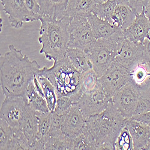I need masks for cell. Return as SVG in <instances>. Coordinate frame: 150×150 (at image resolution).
I'll return each instance as SVG.
<instances>
[{
	"label": "cell",
	"mask_w": 150,
	"mask_h": 150,
	"mask_svg": "<svg viewBox=\"0 0 150 150\" xmlns=\"http://www.w3.org/2000/svg\"><path fill=\"white\" fill-rule=\"evenodd\" d=\"M73 101L72 99L67 96H60L57 97V103L55 109L53 112L55 113L61 115H66L69 112Z\"/></svg>",
	"instance_id": "33"
},
{
	"label": "cell",
	"mask_w": 150,
	"mask_h": 150,
	"mask_svg": "<svg viewBox=\"0 0 150 150\" xmlns=\"http://www.w3.org/2000/svg\"><path fill=\"white\" fill-rule=\"evenodd\" d=\"M66 115H61L55 113L54 112H51V128L61 129L62 124L63 123Z\"/></svg>",
	"instance_id": "35"
},
{
	"label": "cell",
	"mask_w": 150,
	"mask_h": 150,
	"mask_svg": "<svg viewBox=\"0 0 150 150\" xmlns=\"http://www.w3.org/2000/svg\"><path fill=\"white\" fill-rule=\"evenodd\" d=\"M117 6L120 11L122 19L121 29L123 31L133 23L137 15L127 0H117Z\"/></svg>",
	"instance_id": "26"
},
{
	"label": "cell",
	"mask_w": 150,
	"mask_h": 150,
	"mask_svg": "<svg viewBox=\"0 0 150 150\" xmlns=\"http://www.w3.org/2000/svg\"><path fill=\"white\" fill-rule=\"evenodd\" d=\"M149 37H150V31H149Z\"/></svg>",
	"instance_id": "42"
},
{
	"label": "cell",
	"mask_w": 150,
	"mask_h": 150,
	"mask_svg": "<svg viewBox=\"0 0 150 150\" xmlns=\"http://www.w3.org/2000/svg\"><path fill=\"white\" fill-rule=\"evenodd\" d=\"M35 76L41 85L43 95L47 102L49 110L52 112L55 109L57 100L54 86L51 81L43 75L37 73Z\"/></svg>",
	"instance_id": "24"
},
{
	"label": "cell",
	"mask_w": 150,
	"mask_h": 150,
	"mask_svg": "<svg viewBox=\"0 0 150 150\" xmlns=\"http://www.w3.org/2000/svg\"><path fill=\"white\" fill-rule=\"evenodd\" d=\"M98 77L97 74L93 69L82 73L80 85L81 96L83 93L94 90L98 83Z\"/></svg>",
	"instance_id": "28"
},
{
	"label": "cell",
	"mask_w": 150,
	"mask_h": 150,
	"mask_svg": "<svg viewBox=\"0 0 150 150\" xmlns=\"http://www.w3.org/2000/svg\"><path fill=\"white\" fill-rule=\"evenodd\" d=\"M139 88L140 95L134 111L133 116L150 111V90L144 83L139 85Z\"/></svg>",
	"instance_id": "27"
},
{
	"label": "cell",
	"mask_w": 150,
	"mask_h": 150,
	"mask_svg": "<svg viewBox=\"0 0 150 150\" xmlns=\"http://www.w3.org/2000/svg\"><path fill=\"white\" fill-rule=\"evenodd\" d=\"M130 6L136 12V15L140 14L146 6L149 0H127Z\"/></svg>",
	"instance_id": "36"
},
{
	"label": "cell",
	"mask_w": 150,
	"mask_h": 150,
	"mask_svg": "<svg viewBox=\"0 0 150 150\" xmlns=\"http://www.w3.org/2000/svg\"><path fill=\"white\" fill-rule=\"evenodd\" d=\"M127 119L110 100L102 112L86 120L85 128L93 137L96 149L114 150L115 140Z\"/></svg>",
	"instance_id": "2"
},
{
	"label": "cell",
	"mask_w": 150,
	"mask_h": 150,
	"mask_svg": "<svg viewBox=\"0 0 150 150\" xmlns=\"http://www.w3.org/2000/svg\"><path fill=\"white\" fill-rule=\"evenodd\" d=\"M117 4V0H108L106 2L97 4L94 12L97 16L110 22L111 16Z\"/></svg>",
	"instance_id": "31"
},
{
	"label": "cell",
	"mask_w": 150,
	"mask_h": 150,
	"mask_svg": "<svg viewBox=\"0 0 150 150\" xmlns=\"http://www.w3.org/2000/svg\"><path fill=\"white\" fill-rule=\"evenodd\" d=\"M66 56L73 66L81 73L93 69L90 58L88 54L83 50L78 48L68 47Z\"/></svg>",
	"instance_id": "20"
},
{
	"label": "cell",
	"mask_w": 150,
	"mask_h": 150,
	"mask_svg": "<svg viewBox=\"0 0 150 150\" xmlns=\"http://www.w3.org/2000/svg\"><path fill=\"white\" fill-rule=\"evenodd\" d=\"M150 31V21L145 14V7L140 14L137 15L130 25L123 30L125 38L129 40L144 44Z\"/></svg>",
	"instance_id": "14"
},
{
	"label": "cell",
	"mask_w": 150,
	"mask_h": 150,
	"mask_svg": "<svg viewBox=\"0 0 150 150\" xmlns=\"http://www.w3.org/2000/svg\"><path fill=\"white\" fill-rule=\"evenodd\" d=\"M96 5L95 0H69L66 16H86L94 13Z\"/></svg>",
	"instance_id": "21"
},
{
	"label": "cell",
	"mask_w": 150,
	"mask_h": 150,
	"mask_svg": "<svg viewBox=\"0 0 150 150\" xmlns=\"http://www.w3.org/2000/svg\"><path fill=\"white\" fill-rule=\"evenodd\" d=\"M145 150H150V137H149V141L148 142V144H147V145L146 146Z\"/></svg>",
	"instance_id": "41"
},
{
	"label": "cell",
	"mask_w": 150,
	"mask_h": 150,
	"mask_svg": "<svg viewBox=\"0 0 150 150\" xmlns=\"http://www.w3.org/2000/svg\"><path fill=\"white\" fill-rule=\"evenodd\" d=\"M86 17L97 40L108 39L121 30L120 28L113 25L108 21L99 18L94 13H90Z\"/></svg>",
	"instance_id": "18"
},
{
	"label": "cell",
	"mask_w": 150,
	"mask_h": 150,
	"mask_svg": "<svg viewBox=\"0 0 150 150\" xmlns=\"http://www.w3.org/2000/svg\"><path fill=\"white\" fill-rule=\"evenodd\" d=\"M130 80V71L115 61L104 74L98 78V81L107 96L112 99L116 92Z\"/></svg>",
	"instance_id": "9"
},
{
	"label": "cell",
	"mask_w": 150,
	"mask_h": 150,
	"mask_svg": "<svg viewBox=\"0 0 150 150\" xmlns=\"http://www.w3.org/2000/svg\"><path fill=\"white\" fill-rule=\"evenodd\" d=\"M3 11L8 16V20L16 29L22 28L24 22H33L24 0H0Z\"/></svg>",
	"instance_id": "12"
},
{
	"label": "cell",
	"mask_w": 150,
	"mask_h": 150,
	"mask_svg": "<svg viewBox=\"0 0 150 150\" xmlns=\"http://www.w3.org/2000/svg\"><path fill=\"white\" fill-rule=\"evenodd\" d=\"M111 100L98 82L94 90L83 93L77 103L85 120H86L102 112Z\"/></svg>",
	"instance_id": "7"
},
{
	"label": "cell",
	"mask_w": 150,
	"mask_h": 150,
	"mask_svg": "<svg viewBox=\"0 0 150 150\" xmlns=\"http://www.w3.org/2000/svg\"><path fill=\"white\" fill-rule=\"evenodd\" d=\"M27 103L36 111L42 112H50L45 98L35 89L33 81L30 82L25 93Z\"/></svg>",
	"instance_id": "23"
},
{
	"label": "cell",
	"mask_w": 150,
	"mask_h": 150,
	"mask_svg": "<svg viewBox=\"0 0 150 150\" xmlns=\"http://www.w3.org/2000/svg\"><path fill=\"white\" fill-rule=\"evenodd\" d=\"M126 126L132 137L134 149H145L150 137V128L132 118L127 119Z\"/></svg>",
	"instance_id": "15"
},
{
	"label": "cell",
	"mask_w": 150,
	"mask_h": 150,
	"mask_svg": "<svg viewBox=\"0 0 150 150\" xmlns=\"http://www.w3.org/2000/svg\"><path fill=\"white\" fill-rule=\"evenodd\" d=\"M145 14L150 21V0H149L146 6L145 7Z\"/></svg>",
	"instance_id": "38"
},
{
	"label": "cell",
	"mask_w": 150,
	"mask_h": 150,
	"mask_svg": "<svg viewBox=\"0 0 150 150\" xmlns=\"http://www.w3.org/2000/svg\"><path fill=\"white\" fill-rule=\"evenodd\" d=\"M106 1H108V0H95V1L97 3V4H101V3H105Z\"/></svg>",
	"instance_id": "40"
},
{
	"label": "cell",
	"mask_w": 150,
	"mask_h": 150,
	"mask_svg": "<svg viewBox=\"0 0 150 150\" xmlns=\"http://www.w3.org/2000/svg\"><path fill=\"white\" fill-rule=\"evenodd\" d=\"M73 139L64 134L61 129L51 128L45 144L46 150H72Z\"/></svg>",
	"instance_id": "19"
},
{
	"label": "cell",
	"mask_w": 150,
	"mask_h": 150,
	"mask_svg": "<svg viewBox=\"0 0 150 150\" xmlns=\"http://www.w3.org/2000/svg\"><path fill=\"white\" fill-rule=\"evenodd\" d=\"M36 115L37 119H38V134H37V140L35 144L45 148L46 141L49 135L50 130H51V112L36 111Z\"/></svg>",
	"instance_id": "22"
},
{
	"label": "cell",
	"mask_w": 150,
	"mask_h": 150,
	"mask_svg": "<svg viewBox=\"0 0 150 150\" xmlns=\"http://www.w3.org/2000/svg\"><path fill=\"white\" fill-rule=\"evenodd\" d=\"M115 150H133L132 137L126 125L121 130L114 143Z\"/></svg>",
	"instance_id": "30"
},
{
	"label": "cell",
	"mask_w": 150,
	"mask_h": 150,
	"mask_svg": "<svg viewBox=\"0 0 150 150\" xmlns=\"http://www.w3.org/2000/svg\"><path fill=\"white\" fill-rule=\"evenodd\" d=\"M0 57V85L5 96L25 97L27 89L40 67L13 45Z\"/></svg>",
	"instance_id": "1"
},
{
	"label": "cell",
	"mask_w": 150,
	"mask_h": 150,
	"mask_svg": "<svg viewBox=\"0 0 150 150\" xmlns=\"http://www.w3.org/2000/svg\"><path fill=\"white\" fill-rule=\"evenodd\" d=\"M38 73L48 79L54 85L57 96L70 97L73 103H77L81 94L80 93L81 78L79 72L66 56L55 61L51 67L40 69Z\"/></svg>",
	"instance_id": "4"
},
{
	"label": "cell",
	"mask_w": 150,
	"mask_h": 150,
	"mask_svg": "<svg viewBox=\"0 0 150 150\" xmlns=\"http://www.w3.org/2000/svg\"><path fill=\"white\" fill-rule=\"evenodd\" d=\"M144 46L125 38L118 52L115 61L130 71L142 62L144 58Z\"/></svg>",
	"instance_id": "11"
},
{
	"label": "cell",
	"mask_w": 150,
	"mask_h": 150,
	"mask_svg": "<svg viewBox=\"0 0 150 150\" xmlns=\"http://www.w3.org/2000/svg\"><path fill=\"white\" fill-rule=\"evenodd\" d=\"M37 1L40 6L41 17H52L59 20L66 16L69 0H37Z\"/></svg>",
	"instance_id": "17"
},
{
	"label": "cell",
	"mask_w": 150,
	"mask_h": 150,
	"mask_svg": "<svg viewBox=\"0 0 150 150\" xmlns=\"http://www.w3.org/2000/svg\"><path fill=\"white\" fill-rule=\"evenodd\" d=\"M85 121L78 103H74L62 124L61 131L70 138L74 139L82 132Z\"/></svg>",
	"instance_id": "13"
},
{
	"label": "cell",
	"mask_w": 150,
	"mask_h": 150,
	"mask_svg": "<svg viewBox=\"0 0 150 150\" xmlns=\"http://www.w3.org/2000/svg\"><path fill=\"white\" fill-rule=\"evenodd\" d=\"M131 118L145 124L146 126L150 128V111L141 114L134 115Z\"/></svg>",
	"instance_id": "37"
},
{
	"label": "cell",
	"mask_w": 150,
	"mask_h": 150,
	"mask_svg": "<svg viewBox=\"0 0 150 150\" xmlns=\"http://www.w3.org/2000/svg\"><path fill=\"white\" fill-rule=\"evenodd\" d=\"M70 18L65 16L57 20L52 17H41L39 42L42 45L40 54L54 61L66 55L69 40V23Z\"/></svg>",
	"instance_id": "3"
},
{
	"label": "cell",
	"mask_w": 150,
	"mask_h": 150,
	"mask_svg": "<svg viewBox=\"0 0 150 150\" xmlns=\"http://www.w3.org/2000/svg\"><path fill=\"white\" fill-rule=\"evenodd\" d=\"M13 136V129L3 119H0V149L9 150Z\"/></svg>",
	"instance_id": "29"
},
{
	"label": "cell",
	"mask_w": 150,
	"mask_h": 150,
	"mask_svg": "<svg viewBox=\"0 0 150 150\" xmlns=\"http://www.w3.org/2000/svg\"><path fill=\"white\" fill-rule=\"evenodd\" d=\"M124 39L123 31L121 30L108 39L97 40L92 47L86 51L98 78L103 75L114 64Z\"/></svg>",
	"instance_id": "5"
},
{
	"label": "cell",
	"mask_w": 150,
	"mask_h": 150,
	"mask_svg": "<svg viewBox=\"0 0 150 150\" xmlns=\"http://www.w3.org/2000/svg\"><path fill=\"white\" fill-rule=\"evenodd\" d=\"M143 84V83H142ZM144 84H145V85H146L148 88H149V89L150 90V76H149L148 77V78L146 79V81L144 82Z\"/></svg>",
	"instance_id": "39"
},
{
	"label": "cell",
	"mask_w": 150,
	"mask_h": 150,
	"mask_svg": "<svg viewBox=\"0 0 150 150\" xmlns=\"http://www.w3.org/2000/svg\"><path fill=\"white\" fill-rule=\"evenodd\" d=\"M27 100L25 97L6 96L0 109V119L4 120L14 129H21Z\"/></svg>",
	"instance_id": "10"
},
{
	"label": "cell",
	"mask_w": 150,
	"mask_h": 150,
	"mask_svg": "<svg viewBox=\"0 0 150 150\" xmlns=\"http://www.w3.org/2000/svg\"><path fill=\"white\" fill-rule=\"evenodd\" d=\"M25 4L30 13L33 21H39L40 16V6L37 0H24Z\"/></svg>",
	"instance_id": "34"
},
{
	"label": "cell",
	"mask_w": 150,
	"mask_h": 150,
	"mask_svg": "<svg viewBox=\"0 0 150 150\" xmlns=\"http://www.w3.org/2000/svg\"><path fill=\"white\" fill-rule=\"evenodd\" d=\"M131 81L136 84L140 85L144 83L149 76L150 70L144 64L139 63L130 70Z\"/></svg>",
	"instance_id": "32"
},
{
	"label": "cell",
	"mask_w": 150,
	"mask_h": 150,
	"mask_svg": "<svg viewBox=\"0 0 150 150\" xmlns=\"http://www.w3.org/2000/svg\"><path fill=\"white\" fill-rule=\"evenodd\" d=\"M97 150L96 142L91 134L84 126L82 132L73 139L72 150Z\"/></svg>",
	"instance_id": "25"
},
{
	"label": "cell",
	"mask_w": 150,
	"mask_h": 150,
	"mask_svg": "<svg viewBox=\"0 0 150 150\" xmlns=\"http://www.w3.org/2000/svg\"><path fill=\"white\" fill-rule=\"evenodd\" d=\"M21 129L28 140L30 149H33L38 134V119L36 115V110L30 106L27 102L24 110Z\"/></svg>",
	"instance_id": "16"
},
{
	"label": "cell",
	"mask_w": 150,
	"mask_h": 150,
	"mask_svg": "<svg viewBox=\"0 0 150 150\" xmlns=\"http://www.w3.org/2000/svg\"><path fill=\"white\" fill-rule=\"evenodd\" d=\"M139 95V85L130 80L116 92L111 100L125 117L130 118L133 116Z\"/></svg>",
	"instance_id": "8"
},
{
	"label": "cell",
	"mask_w": 150,
	"mask_h": 150,
	"mask_svg": "<svg viewBox=\"0 0 150 150\" xmlns=\"http://www.w3.org/2000/svg\"><path fill=\"white\" fill-rule=\"evenodd\" d=\"M69 33L68 47L78 48L86 52L92 47L97 40L88 19L84 16L70 18Z\"/></svg>",
	"instance_id": "6"
}]
</instances>
